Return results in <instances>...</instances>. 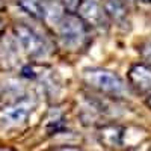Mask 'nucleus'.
Returning a JSON list of instances; mask_svg holds the SVG:
<instances>
[{
  "label": "nucleus",
  "mask_w": 151,
  "mask_h": 151,
  "mask_svg": "<svg viewBox=\"0 0 151 151\" xmlns=\"http://www.w3.org/2000/svg\"><path fill=\"white\" fill-rule=\"evenodd\" d=\"M56 151H79L77 148H71V147H64V148H59Z\"/></svg>",
  "instance_id": "nucleus-12"
},
{
  "label": "nucleus",
  "mask_w": 151,
  "mask_h": 151,
  "mask_svg": "<svg viewBox=\"0 0 151 151\" xmlns=\"http://www.w3.org/2000/svg\"><path fill=\"white\" fill-rule=\"evenodd\" d=\"M83 79L91 88H94V89L103 92L106 95H110V97H122L127 92L125 82L118 74L107 71V70H100V68L85 70Z\"/></svg>",
  "instance_id": "nucleus-2"
},
{
  "label": "nucleus",
  "mask_w": 151,
  "mask_h": 151,
  "mask_svg": "<svg viewBox=\"0 0 151 151\" xmlns=\"http://www.w3.org/2000/svg\"><path fill=\"white\" fill-rule=\"evenodd\" d=\"M129 83L139 92H151V68L145 64L133 65L129 71Z\"/></svg>",
  "instance_id": "nucleus-6"
},
{
  "label": "nucleus",
  "mask_w": 151,
  "mask_h": 151,
  "mask_svg": "<svg viewBox=\"0 0 151 151\" xmlns=\"http://www.w3.org/2000/svg\"><path fill=\"white\" fill-rule=\"evenodd\" d=\"M3 32V21H2V18H0V33Z\"/></svg>",
  "instance_id": "nucleus-13"
},
{
  "label": "nucleus",
  "mask_w": 151,
  "mask_h": 151,
  "mask_svg": "<svg viewBox=\"0 0 151 151\" xmlns=\"http://www.w3.org/2000/svg\"><path fill=\"white\" fill-rule=\"evenodd\" d=\"M122 129L118 125H104L100 129V141L106 147H119L122 144Z\"/></svg>",
  "instance_id": "nucleus-8"
},
{
  "label": "nucleus",
  "mask_w": 151,
  "mask_h": 151,
  "mask_svg": "<svg viewBox=\"0 0 151 151\" xmlns=\"http://www.w3.org/2000/svg\"><path fill=\"white\" fill-rule=\"evenodd\" d=\"M141 55H142V59H144V64L151 68V41H148V42L142 47Z\"/></svg>",
  "instance_id": "nucleus-11"
},
{
  "label": "nucleus",
  "mask_w": 151,
  "mask_h": 151,
  "mask_svg": "<svg viewBox=\"0 0 151 151\" xmlns=\"http://www.w3.org/2000/svg\"><path fill=\"white\" fill-rule=\"evenodd\" d=\"M82 2L83 0H60V3H62V6H64L65 12H74V14H77Z\"/></svg>",
  "instance_id": "nucleus-10"
},
{
  "label": "nucleus",
  "mask_w": 151,
  "mask_h": 151,
  "mask_svg": "<svg viewBox=\"0 0 151 151\" xmlns=\"http://www.w3.org/2000/svg\"><path fill=\"white\" fill-rule=\"evenodd\" d=\"M35 106H36L35 100L29 95L12 101L11 104L5 106L3 110L0 112V125L9 129V127H17V125L23 124L32 113Z\"/></svg>",
  "instance_id": "nucleus-4"
},
{
  "label": "nucleus",
  "mask_w": 151,
  "mask_h": 151,
  "mask_svg": "<svg viewBox=\"0 0 151 151\" xmlns=\"http://www.w3.org/2000/svg\"><path fill=\"white\" fill-rule=\"evenodd\" d=\"M147 104L151 107V94H150V97H148V100H147Z\"/></svg>",
  "instance_id": "nucleus-14"
},
{
  "label": "nucleus",
  "mask_w": 151,
  "mask_h": 151,
  "mask_svg": "<svg viewBox=\"0 0 151 151\" xmlns=\"http://www.w3.org/2000/svg\"><path fill=\"white\" fill-rule=\"evenodd\" d=\"M20 5L32 17L42 18V0H20Z\"/></svg>",
  "instance_id": "nucleus-9"
},
{
  "label": "nucleus",
  "mask_w": 151,
  "mask_h": 151,
  "mask_svg": "<svg viewBox=\"0 0 151 151\" xmlns=\"http://www.w3.org/2000/svg\"><path fill=\"white\" fill-rule=\"evenodd\" d=\"M103 8L109 18L116 23H122L127 18V6L124 0H104Z\"/></svg>",
  "instance_id": "nucleus-7"
},
{
  "label": "nucleus",
  "mask_w": 151,
  "mask_h": 151,
  "mask_svg": "<svg viewBox=\"0 0 151 151\" xmlns=\"http://www.w3.org/2000/svg\"><path fill=\"white\" fill-rule=\"evenodd\" d=\"M14 33H15V38H17L20 47L30 58H44L48 55L50 52L48 41L33 27L27 26L24 23H20V24H15Z\"/></svg>",
  "instance_id": "nucleus-3"
},
{
  "label": "nucleus",
  "mask_w": 151,
  "mask_h": 151,
  "mask_svg": "<svg viewBox=\"0 0 151 151\" xmlns=\"http://www.w3.org/2000/svg\"><path fill=\"white\" fill-rule=\"evenodd\" d=\"M58 33L67 47L70 48H79L88 40V30L89 26L82 20L79 14L74 12H65L62 18L58 21Z\"/></svg>",
  "instance_id": "nucleus-1"
},
{
  "label": "nucleus",
  "mask_w": 151,
  "mask_h": 151,
  "mask_svg": "<svg viewBox=\"0 0 151 151\" xmlns=\"http://www.w3.org/2000/svg\"><path fill=\"white\" fill-rule=\"evenodd\" d=\"M77 14L89 27H106L107 26V14L103 8L95 0H83Z\"/></svg>",
  "instance_id": "nucleus-5"
},
{
  "label": "nucleus",
  "mask_w": 151,
  "mask_h": 151,
  "mask_svg": "<svg viewBox=\"0 0 151 151\" xmlns=\"http://www.w3.org/2000/svg\"><path fill=\"white\" fill-rule=\"evenodd\" d=\"M150 151H151V148H150Z\"/></svg>",
  "instance_id": "nucleus-15"
}]
</instances>
